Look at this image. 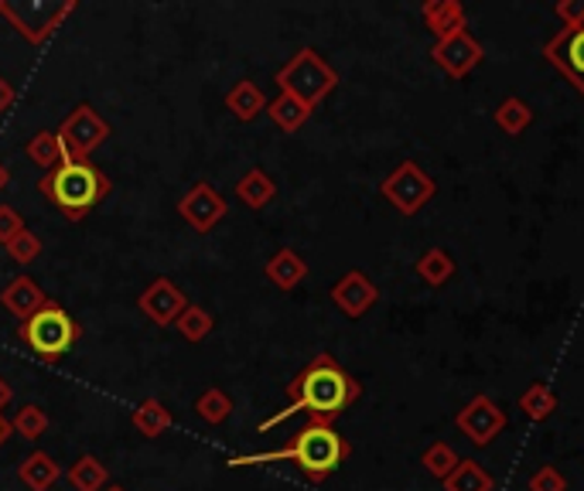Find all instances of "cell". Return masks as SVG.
Returning <instances> with one entry per match:
<instances>
[{
    "label": "cell",
    "instance_id": "cell-31",
    "mask_svg": "<svg viewBox=\"0 0 584 491\" xmlns=\"http://www.w3.org/2000/svg\"><path fill=\"white\" fill-rule=\"evenodd\" d=\"M458 454H454V447L448 444V441H435V444H427L424 447V454H420V465H424V471L427 475H435L438 481H445L454 468H458Z\"/></svg>",
    "mask_w": 584,
    "mask_h": 491
},
{
    "label": "cell",
    "instance_id": "cell-36",
    "mask_svg": "<svg viewBox=\"0 0 584 491\" xmlns=\"http://www.w3.org/2000/svg\"><path fill=\"white\" fill-rule=\"evenodd\" d=\"M553 14L564 21V27H584V0H558Z\"/></svg>",
    "mask_w": 584,
    "mask_h": 491
},
{
    "label": "cell",
    "instance_id": "cell-24",
    "mask_svg": "<svg viewBox=\"0 0 584 491\" xmlns=\"http://www.w3.org/2000/svg\"><path fill=\"white\" fill-rule=\"evenodd\" d=\"M66 481L76 491H103L106 481H110V471H106V465H103L97 454H82V457H76L72 465H69Z\"/></svg>",
    "mask_w": 584,
    "mask_h": 491
},
{
    "label": "cell",
    "instance_id": "cell-30",
    "mask_svg": "<svg viewBox=\"0 0 584 491\" xmlns=\"http://www.w3.org/2000/svg\"><path fill=\"white\" fill-rule=\"evenodd\" d=\"M195 413L209 423V426H220L233 416V396L220 386H209L199 392L195 399Z\"/></svg>",
    "mask_w": 584,
    "mask_h": 491
},
{
    "label": "cell",
    "instance_id": "cell-18",
    "mask_svg": "<svg viewBox=\"0 0 584 491\" xmlns=\"http://www.w3.org/2000/svg\"><path fill=\"white\" fill-rule=\"evenodd\" d=\"M61 478V468L55 465V457L45 450H31L18 465V481L27 491H52Z\"/></svg>",
    "mask_w": 584,
    "mask_h": 491
},
{
    "label": "cell",
    "instance_id": "cell-35",
    "mask_svg": "<svg viewBox=\"0 0 584 491\" xmlns=\"http://www.w3.org/2000/svg\"><path fill=\"white\" fill-rule=\"evenodd\" d=\"M27 226L21 219V212L14 205H0V246H8L14 236H21Z\"/></svg>",
    "mask_w": 584,
    "mask_h": 491
},
{
    "label": "cell",
    "instance_id": "cell-28",
    "mask_svg": "<svg viewBox=\"0 0 584 491\" xmlns=\"http://www.w3.org/2000/svg\"><path fill=\"white\" fill-rule=\"evenodd\" d=\"M24 153H27L31 164H38L45 171H52L55 164L66 161V150H61V140H58L55 130H38L35 137L24 144Z\"/></svg>",
    "mask_w": 584,
    "mask_h": 491
},
{
    "label": "cell",
    "instance_id": "cell-37",
    "mask_svg": "<svg viewBox=\"0 0 584 491\" xmlns=\"http://www.w3.org/2000/svg\"><path fill=\"white\" fill-rule=\"evenodd\" d=\"M14 103H18V89H14V82L0 76V113L14 110Z\"/></svg>",
    "mask_w": 584,
    "mask_h": 491
},
{
    "label": "cell",
    "instance_id": "cell-17",
    "mask_svg": "<svg viewBox=\"0 0 584 491\" xmlns=\"http://www.w3.org/2000/svg\"><path fill=\"white\" fill-rule=\"evenodd\" d=\"M263 276L277 287V290H294L304 284V276H307V263L297 250H291V246H281L263 266Z\"/></svg>",
    "mask_w": 584,
    "mask_h": 491
},
{
    "label": "cell",
    "instance_id": "cell-9",
    "mask_svg": "<svg viewBox=\"0 0 584 491\" xmlns=\"http://www.w3.org/2000/svg\"><path fill=\"white\" fill-rule=\"evenodd\" d=\"M454 426L461 430V434H465V441L472 447H488L509 426V416H506V410L496 403V399L479 392V396H472L469 403L458 410Z\"/></svg>",
    "mask_w": 584,
    "mask_h": 491
},
{
    "label": "cell",
    "instance_id": "cell-11",
    "mask_svg": "<svg viewBox=\"0 0 584 491\" xmlns=\"http://www.w3.org/2000/svg\"><path fill=\"white\" fill-rule=\"evenodd\" d=\"M482 58H485V48L469 35V27L430 45V61L451 79H465L469 72H475L482 66Z\"/></svg>",
    "mask_w": 584,
    "mask_h": 491
},
{
    "label": "cell",
    "instance_id": "cell-26",
    "mask_svg": "<svg viewBox=\"0 0 584 491\" xmlns=\"http://www.w3.org/2000/svg\"><path fill=\"white\" fill-rule=\"evenodd\" d=\"M441 484H445V491H492V488H496V478H492V475L479 465V460L461 457L458 468H454Z\"/></svg>",
    "mask_w": 584,
    "mask_h": 491
},
{
    "label": "cell",
    "instance_id": "cell-7",
    "mask_svg": "<svg viewBox=\"0 0 584 491\" xmlns=\"http://www.w3.org/2000/svg\"><path fill=\"white\" fill-rule=\"evenodd\" d=\"M380 195L400 212V215H417L424 205L435 202L438 195V181L430 178L417 161H400L383 181H380Z\"/></svg>",
    "mask_w": 584,
    "mask_h": 491
},
{
    "label": "cell",
    "instance_id": "cell-21",
    "mask_svg": "<svg viewBox=\"0 0 584 491\" xmlns=\"http://www.w3.org/2000/svg\"><path fill=\"white\" fill-rule=\"evenodd\" d=\"M236 198L254 208V212H263L273 198H277V181L263 171V168H250L239 181H236Z\"/></svg>",
    "mask_w": 584,
    "mask_h": 491
},
{
    "label": "cell",
    "instance_id": "cell-19",
    "mask_svg": "<svg viewBox=\"0 0 584 491\" xmlns=\"http://www.w3.org/2000/svg\"><path fill=\"white\" fill-rule=\"evenodd\" d=\"M267 96L263 89L254 79H239L229 92H226V110L239 119V123H254L260 113H267Z\"/></svg>",
    "mask_w": 584,
    "mask_h": 491
},
{
    "label": "cell",
    "instance_id": "cell-22",
    "mask_svg": "<svg viewBox=\"0 0 584 491\" xmlns=\"http://www.w3.org/2000/svg\"><path fill=\"white\" fill-rule=\"evenodd\" d=\"M414 273L420 276V284H427V287L438 290V287H445L451 276L458 273V263L451 260L448 250H441V246H430V250H424V253L417 256Z\"/></svg>",
    "mask_w": 584,
    "mask_h": 491
},
{
    "label": "cell",
    "instance_id": "cell-25",
    "mask_svg": "<svg viewBox=\"0 0 584 491\" xmlns=\"http://www.w3.org/2000/svg\"><path fill=\"white\" fill-rule=\"evenodd\" d=\"M492 119H496V127L506 134V137H523L530 130V123H534V110L530 103L523 100V96H506L496 113H492Z\"/></svg>",
    "mask_w": 584,
    "mask_h": 491
},
{
    "label": "cell",
    "instance_id": "cell-1",
    "mask_svg": "<svg viewBox=\"0 0 584 491\" xmlns=\"http://www.w3.org/2000/svg\"><path fill=\"white\" fill-rule=\"evenodd\" d=\"M359 396H362V382L349 373V368H342V362H338L335 355L318 352L288 382V410L267 416L260 423V434H267V430H273L277 423H284L294 413H304L307 423H328L332 426Z\"/></svg>",
    "mask_w": 584,
    "mask_h": 491
},
{
    "label": "cell",
    "instance_id": "cell-8",
    "mask_svg": "<svg viewBox=\"0 0 584 491\" xmlns=\"http://www.w3.org/2000/svg\"><path fill=\"white\" fill-rule=\"evenodd\" d=\"M61 140V150H66V158H89L92 150H100L110 140V123L92 110V103H79L66 119H61V127L55 130Z\"/></svg>",
    "mask_w": 584,
    "mask_h": 491
},
{
    "label": "cell",
    "instance_id": "cell-29",
    "mask_svg": "<svg viewBox=\"0 0 584 491\" xmlns=\"http://www.w3.org/2000/svg\"><path fill=\"white\" fill-rule=\"evenodd\" d=\"M175 328H178V334L184 338V342L199 345V342H205V338L212 334L215 318H212L209 307H202V304H189V307H184V311H181V318L175 321Z\"/></svg>",
    "mask_w": 584,
    "mask_h": 491
},
{
    "label": "cell",
    "instance_id": "cell-13",
    "mask_svg": "<svg viewBox=\"0 0 584 491\" xmlns=\"http://www.w3.org/2000/svg\"><path fill=\"white\" fill-rule=\"evenodd\" d=\"M543 58L584 96V27H561L543 45Z\"/></svg>",
    "mask_w": 584,
    "mask_h": 491
},
{
    "label": "cell",
    "instance_id": "cell-15",
    "mask_svg": "<svg viewBox=\"0 0 584 491\" xmlns=\"http://www.w3.org/2000/svg\"><path fill=\"white\" fill-rule=\"evenodd\" d=\"M0 304L8 307V311L24 324L27 318H35L42 307L48 304V294L38 287V281L35 276H27V273H21V276H14V281L0 290Z\"/></svg>",
    "mask_w": 584,
    "mask_h": 491
},
{
    "label": "cell",
    "instance_id": "cell-10",
    "mask_svg": "<svg viewBox=\"0 0 584 491\" xmlns=\"http://www.w3.org/2000/svg\"><path fill=\"white\" fill-rule=\"evenodd\" d=\"M226 212H229V202L220 195V189H215L212 181H195L192 189L178 198L181 222L189 226L192 232H199V236H209L215 226L226 219Z\"/></svg>",
    "mask_w": 584,
    "mask_h": 491
},
{
    "label": "cell",
    "instance_id": "cell-16",
    "mask_svg": "<svg viewBox=\"0 0 584 491\" xmlns=\"http://www.w3.org/2000/svg\"><path fill=\"white\" fill-rule=\"evenodd\" d=\"M420 18H424L430 35H435V42L451 38V35H458V31L469 27V11L461 0H427V4L420 8Z\"/></svg>",
    "mask_w": 584,
    "mask_h": 491
},
{
    "label": "cell",
    "instance_id": "cell-14",
    "mask_svg": "<svg viewBox=\"0 0 584 491\" xmlns=\"http://www.w3.org/2000/svg\"><path fill=\"white\" fill-rule=\"evenodd\" d=\"M328 297H332V304H335L346 318L359 321V318H366V315L377 307L380 287L369 281L362 270H349V273H342V276H338V281L332 284V294H328Z\"/></svg>",
    "mask_w": 584,
    "mask_h": 491
},
{
    "label": "cell",
    "instance_id": "cell-39",
    "mask_svg": "<svg viewBox=\"0 0 584 491\" xmlns=\"http://www.w3.org/2000/svg\"><path fill=\"white\" fill-rule=\"evenodd\" d=\"M14 434V430H11V420L4 416V413H0V447H4L8 444V437Z\"/></svg>",
    "mask_w": 584,
    "mask_h": 491
},
{
    "label": "cell",
    "instance_id": "cell-27",
    "mask_svg": "<svg viewBox=\"0 0 584 491\" xmlns=\"http://www.w3.org/2000/svg\"><path fill=\"white\" fill-rule=\"evenodd\" d=\"M519 410H523V416H527V420L543 423V420H550L553 413L561 410V399L547 382H534L527 392L519 396Z\"/></svg>",
    "mask_w": 584,
    "mask_h": 491
},
{
    "label": "cell",
    "instance_id": "cell-5",
    "mask_svg": "<svg viewBox=\"0 0 584 491\" xmlns=\"http://www.w3.org/2000/svg\"><path fill=\"white\" fill-rule=\"evenodd\" d=\"M273 82L281 92H288V96L301 100L307 110H315L338 89V72L315 48H297L284 66L277 69Z\"/></svg>",
    "mask_w": 584,
    "mask_h": 491
},
{
    "label": "cell",
    "instance_id": "cell-23",
    "mask_svg": "<svg viewBox=\"0 0 584 491\" xmlns=\"http://www.w3.org/2000/svg\"><path fill=\"white\" fill-rule=\"evenodd\" d=\"M312 113L315 110H307L301 100H294V96H288V92H277V96L267 103V116H270V123L277 130H284V134H297L307 119H312Z\"/></svg>",
    "mask_w": 584,
    "mask_h": 491
},
{
    "label": "cell",
    "instance_id": "cell-40",
    "mask_svg": "<svg viewBox=\"0 0 584 491\" xmlns=\"http://www.w3.org/2000/svg\"><path fill=\"white\" fill-rule=\"evenodd\" d=\"M8 181H11V171H8L4 164H0V192H4V189H8Z\"/></svg>",
    "mask_w": 584,
    "mask_h": 491
},
{
    "label": "cell",
    "instance_id": "cell-4",
    "mask_svg": "<svg viewBox=\"0 0 584 491\" xmlns=\"http://www.w3.org/2000/svg\"><path fill=\"white\" fill-rule=\"evenodd\" d=\"M18 338L31 349V355H35L38 362L55 365V362H61V358H66V355L76 349V342L82 338V328H79V321L66 311V307L55 304V300H48L35 318H27V321L18 328Z\"/></svg>",
    "mask_w": 584,
    "mask_h": 491
},
{
    "label": "cell",
    "instance_id": "cell-6",
    "mask_svg": "<svg viewBox=\"0 0 584 491\" xmlns=\"http://www.w3.org/2000/svg\"><path fill=\"white\" fill-rule=\"evenodd\" d=\"M72 11H76V0H61V4H38V0H31V4H11V0H0V18L35 48H42Z\"/></svg>",
    "mask_w": 584,
    "mask_h": 491
},
{
    "label": "cell",
    "instance_id": "cell-20",
    "mask_svg": "<svg viewBox=\"0 0 584 491\" xmlns=\"http://www.w3.org/2000/svg\"><path fill=\"white\" fill-rule=\"evenodd\" d=\"M131 423H134V430L141 437L158 441V437H165V430L175 423V416H171V410L161 403V399L144 396L141 403L134 407V413H131Z\"/></svg>",
    "mask_w": 584,
    "mask_h": 491
},
{
    "label": "cell",
    "instance_id": "cell-2",
    "mask_svg": "<svg viewBox=\"0 0 584 491\" xmlns=\"http://www.w3.org/2000/svg\"><path fill=\"white\" fill-rule=\"evenodd\" d=\"M349 457H352V444L338 434L335 426L304 423L284 447L260 450V454H236V457H229L226 468H260V465H273V460H291L307 481L322 484L342 468Z\"/></svg>",
    "mask_w": 584,
    "mask_h": 491
},
{
    "label": "cell",
    "instance_id": "cell-38",
    "mask_svg": "<svg viewBox=\"0 0 584 491\" xmlns=\"http://www.w3.org/2000/svg\"><path fill=\"white\" fill-rule=\"evenodd\" d=\"M11 399H14V386H11L4 376H0V413L11 407Z\"/></svg>",
    "mask_w": 584,
    "mask_h": 491
},
{
    "label": "cell",
    "instance_id": "cell-12",
    "mask_svg": "<svg viewBox=\"0 0 584 491\" xmlns=\"http://www.w3.org/2000/svg\"><path fill=\"white\" fill-rule=\"evenodd\" d=\"M137 307L150 324L171 328L181 318L184 307H189V297H184V290L175 281H168V276H154V281L141 290Z\"/></svg>",
    "mask_w": 584,
    "mask_h": 491
},
{
    "label": "cell",
    "instance_id": "cell-41",
    "mask_svg": "<svg viewBox=\"0 0 584 491\" xmlns=\"http://www.w3.org/2000/svg\"><path fill=\"white\" fill-rule=\"evenodd\" d=\"M103 491H127V488H123V484H110V488H103Z\"/></svg>",
    "mask_w": 584,
    "mask_h": 491
},
{
    "label": "cell",
    "instance_id": "cell-3",
    "mask_svg": "<svg viewBox=\"0 0 584 491\" xmlns=\"http://www.w3.org/2000/svg\"><path fill=\"white\" fill-rule=\"evenodd\" d=\"M38 192L52 208L61 212V219L82 222L86 215L113 192V181L89 158H66L61 164H55L52 171L42 174Z\"/></svg>",
    "mask_w": 584,
    "mask_h": 491
},
{
    "label": "cell",
    "instance_id": "cell-33",
    "mask_svg": "<svg viewBox=\"0 0 584 491\" xmlns=\"http://www.w3.org/2000/svg\"><path fill=\"white\" fill-rule=\"evenodd\" d=\"M4 250H8V256H11L18 266H31V263H35V260L45 253V242H42V236H38V232L24 229L21 236H14V239L4 246Z\"/></svg>",
    "mask_w": 584,
    "mask_h": 491
},
{
    "label": "cell",
    "instance_id": "cell-32",
    "mask_svg": "<svg viewBox=\"0 0 584 491\" xmlns=\"http://www.w3.org/2000/svg\"><path fill=\"white\" fill-rule=\"evenodd\" d=\"M48 413L38 407V403H24L18 413H14V420H11V430L18 437H24V441H42L45 437V430H48Z\"/></svg>",
    "mask_w": 584,
    "mask_h": 491
},
{
    "label": "cell",
    "instance_id": "cell-34",
    "mask_svg": "<svg viewBox=\"0 0 584 491\" xmlns=\"http://www.w3.org/2000/svg\"><path fill=\"white\" fill-rule=\"evenodd\" d=\"M530 491H568V478H564L561 468L540 465V468L530 475Z\"/></svg>",
    "mask_w": 584,
    "mask_h": 491
}]
</instances>
